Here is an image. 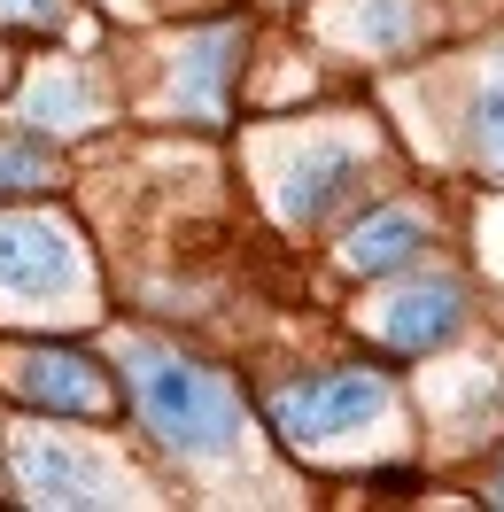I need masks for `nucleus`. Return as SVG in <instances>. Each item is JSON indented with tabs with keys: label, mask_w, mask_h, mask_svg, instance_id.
<instances>
[{
	"label": "nucleus",
	"mask_w": 504,
	"mask_h": 512,
	"mask_svg": "<svg viewBox=\"0 0 504 512\" xmlns=\"http://www.w3.org/2000/svg\"><path fill=\"white\" fill-rule=\"evenodd\" d=\"M497 505H504V474H497Z\"/></svg>",
	"instance_id": "ddd939ff"
},
{
	"label": "nucleus",
	"mask_w": 504,
	"mask_h": 512,
	"mask_svg": "<svg viewBox=\"0 0 504 512\" xmlns=\"http://www.w3.org/2000/svg\"><path fill=\"white\" fill-rule=\"evenodd\" d=\"M55 179V156L39 148H0V187H47Z\"/></svg>",
	"instance_id": "9b49d317"
},
{
	"label": "nucleus",
	"mask_w": 504,
	"mask_h": 512,
	"mask_svg": "<svg viewBox=\"0 0 504 512\" xmlns=\"http://www.w3.org/2000/svg\"><path fill=\"white\" fill-rule=\"evenodd\" d=\"M380 412H388V373L349 365V373H318V381L287 388L272 404V427H280L287 450H311V443H334V435H349V427H365Z\"/></svg>",
	"instance_id": "f03ea898"
},
{
	"label": "nucleus",
	"mask_w": 504,
	"mask_h": 512,
	"mask_svg": "<svg viewBox=\"0 0 504 512\" xmlns=\"http://www.w3.org/2000/svg\"><path fill=\"white\" fill-rule=\"evenodd\" d=\"M357 171H365V163L349 156V148H318V156H303V163H295V179H287L280 210H287L295 225L326 218V210H334V202H342V194L357 187Z\"/></svg>",
	"instance_id": "0eeeda50"
},
{
	"label": "nucleus",
	"mask_w": 504,
	"mask_h": 512,
	"mask_svg": "<svg viewBox=\"0 0 504 512\" xmlns=\"http://www.w3.org/2000/svg\"><path fill=\"white\" fill-rule=\"evenodd\" d=\"M16 396L24 404H39V412H63V419H101L117 412L109 404V381H101V365L86 350H32L24 365H16Z\"/></svg>",
	"instance_id": "20e7f679"
},
{
	"label": "nucleus",
	"mask_w": 504,
	"mask_h": 512,
	"mask_svg": "<svg viewBox=\"0 0 504 512\" xmlns=\"http://www.w3.org/2000/svg\"><path fill=\"white\" fill-rule=\"evenodd\" d=\"M0 24H32V32H47V24H63V0H0Z\"/></svg>",
	"instance_id": "f8f14e48"
},
{
	"label": "nucleus",
	"mask_w": 504,
	"mask_h": 512,
	"mask_svg": "<svg viewBox=\"0 0 504 512\" xmlns=\"http://www.w3.org/2000/svg\"><path fill=\"white\" fill-rule=\"evenodd\" d=\"M458 326H466V288H458V280H435V288H411L404 303L388 311V342L404 357H427V350H442Z\"/></svg>",
	"instance_id": "423d86ee"
},
{
	"label": "nucleus",
	"mask_w": 504,
	"mask_h": 512,
	"mask_svg": "<svg viewBox=\"0 0 504 512\" xmlns=\"http://www.w3.org/2000/svg\"><path fill=\"white\" fill-rule=\"evenodd\" d=\"M233 55H241V24H210V32L194 39L187 70H179V101H187L194 117H218V109H225V78H233Z\"/></svg>",
	"instance_id": "1a4fd4ad"
},
{
	"label": "nucleus",
	"mask_w": 504,
	"mask_h": 512,
	"mask_svg": "<svg viewBox=\"0 0 504 512\" xmlns=\"http://www.w3.org/2000/svg\"><path fill=\"white\" fill-rule=\"evenodd\" d=\"M427 249V225H419V210H373V218L349 233V264L357 272H373V280H388L396 264H411V256Z\"/></svg>",
	"instance_id": "6e6552de"
},
{
	"label": "nucleus",
	"mask_w": 504,
	"mask_h": 512,
	"mask_svg": "<svg viewBox=\"0 0 504 512\" xmlns=\"http://www.w3.org/2000/svg\"><path fill=\"white\" fill-rule=\"evenodd\" d=\"M125 373H132V404L140 419L156 427L163 450H187V458H225L233 435H241V396L225 373L194 365V357H171V350H125Z\"/></svg>",
	"instance_id": "f257e3e1"
},
{
	"label": "nucleus",
	"mask_w": 504,
	"mask_h": 512,
	"mask_svg": "<svg viewBox=\"0 0 504 512\" xmlns=\"http://www.w3.org/2000/svg\"><path fill=\"white\" fill-rule=\"evenodd\" d=\"M16 481H24V497H39V505H101L109 497V481H94V450L55 443L39 427L16 435Z\"/></svg>",
	"instance_id": "39448f33"
},
{
	"label": "nucleus",
	"mask_w": 504,
	"mask_h": 512,
	"mask_svg": "<svg viewBox=\"0 0 504 512\" xmlns=\"http://www.w3.org/2000/svg\"><path fill=\"white\" fill-rule=\"evenodd\" d=\"M86 272V256L63 225L47 218H0V288L8 295H55Z\"/></svg>",
	"instance_id": "7ed1b4c3"
},
{
	"label": "nucleus",
	"mask_w": 504,
	"mask_h": 512,
	"mask_svg": "<svg viewBox=\"0 0 504 512\" xmlns=\"http://www.w3.org/2000/svg\"><path fill=\"white\" fill-rule=\"evenodd\" d=\"M466 148L473 163L489 171V179H504V70L473 94V117H466Z\"/></svg>",
	"instance_id": "9d476101"
}]
</instances>
